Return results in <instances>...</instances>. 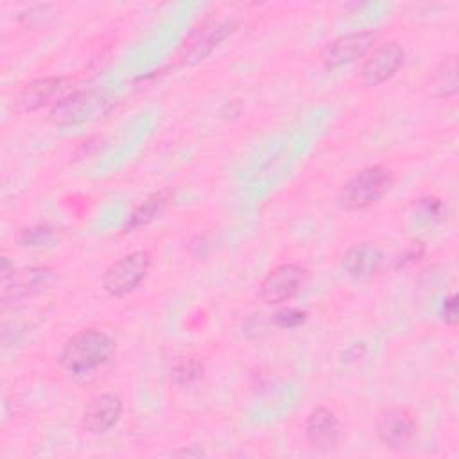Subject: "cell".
<instances>
[{"instance_id": "cell-20", "label": "cell", "mask_w": 459, "mask_h": 459, "mask_svg": "<svg viewBox=\"0 0 459 459\" xmlns=\"http://www.w3.org/2000/svg\"><path fill=\"white\" fill-rule=\"evenodd\" d=\"M48 233L47 228H27L23 230V233L20 235V242L29 246V244H38L41 238H45V235Z\"/></svg>"}, {"instance_id": "cell-6", "label": "cell", "mask_w": 459, "mask_h": 459, "mask_svg": "<svg viewBox=\"0 0 459 459\" xmlns=\"http://www.w3.org/2000/svg\"><path fill=\"white\" fill-rule=\"evenodd\" d=\"M56 274L47 267H25L2 276V301H16L41 292L54 281Z\"/></svg>"}, {"instance_id": "cell-16", "label": "cell", "mask_w": 459, "mask_h": 459, "mask_svg": "<svg viewBox=\"0 0 459 459\" xmlns=\"http://www.w3.org/2000/svg\"><path fill=\"white\" fill-rule=\"evenodd\" d=\"M169 195H170V194H169L167 190H161V192L151 195L147 201H143V204H140V206L133 212V215L129 217V221H127L124 231H131V230H134V228H140V226H145L147 222H151V221L163 210V206H165L167 201H169Z\"/></svg>"}, {"instance_id": "cell-1", "label": "cell", "mask_w": 459, "mask_h": 459, "mask_svg": "<svg viewBox=\"0 0 459 459\" xmlns=\"http://www.w3.org/2000/svg\"><path fill=\"white\" fill-rule=\"evenodd\" d=\"M115 341L100 330L88 328L74 333L59 353L61 366L72 375H84L111 359Z\"/></svg>"}, {"instance_id": "cell-18", "label": "cell", "mask_w": 459, "mask_h": 459, "mask_svg": "<svg viewBox=\"0 0 459 459\" xmlns=\"http://www.w3.org/2000/svg\"><path fill=\"white\" fill-rule=\"evenodd\" d=\"M305 319H307V312L299 308H283L273 316V323L280 328H296L303 325Z\"/></svg>"}, {"instance_id": "cell-8", "label": "cell", "mask_w": 459, "mask_h": 459, "mask_svg": "<svg viewBox=\"0 0 459 459\" xmlns=\"http://www.w3.org/2000/svg\"><path fill=\"white\" fill-rule=\"evenodd\" d=\"M377 38L378 34L375 30H359L335 38L323 52L325 66L335 68L362 57L373 48Z\"/></svg>"}, {"instance_id": "cell-4", "label": "cell", "mask_w": 459, "mask_h": 459, "mask_svg": "<svg viewBox=\"0 0 459 459\" xmlns=\"http://www.w3.org/2000/svg\"><path fill=\"white\" fill-rule=\"evenodd\" d=\"M308 281V269L298 264L274 267L260 283L258 296L267 305H276L294 298Z\"/></svg>"}, {"instance_id": "cell-3", "label": "cell", "mask_w": 459, "mask_h": 459, "mask_svg": "<svg viewBox=\"0 0 459 459\" xmlns=\"http://www.w3.org/2000/svg\"><path fill=\"white\" fill-rule=\"evenodd\" d=\"M149 267L151 255L147 251H133L124 255L106 269L102 287L111 296H126L140 285V281L147 276Z\"/></svg>"}, {"instance_id": "cell-13", "label": "cell", "mask_w": 459, "mask_h": 459, "mask_svg": "<svg viewBox=\"0 0 459 459\" xmlns=\"http://www.w3.org/2000/svg\"><path fill=\"white\" fill-rule=\"evenodd\" d=\"M61 77H39L29 82L18 97V104L23 111H34L45 106L61 88Z\"/></svg>"}, {"instance_id": "cell-17", "label": "cell", "mask_w": 459, "mask_h": 459, "mask_svg": "<svg viewBox=\"0 0 459 459\" xmlns=\"http://www.w3.org/2000/svg\"><path fill=\"white\" fill-rule=\"evenodd\" d=\"M203 373H204L203 362L194 357H183L176 360L170 369V377L178 385H192L203 377Z\"/></svg>"}, {"instance_id": "cell-5", "label": "cell", "mask_w": 459, "mask_h": 459, "mask_svg": "<svg viewBox=\"0 0 459 459\" xmlns=\"http://www.w3.org/2000/svg\"><path fill=\"white\" fill-rule=\"evenodd\" d=\"M377 436L391 450H405L416 437V420L405 407H391L377 420Z\"/></svg>"}, {"instance_id": "cell-2", "label": "cell", "mask_w": 459, "mask_h": 459, "mask_svg": "<svg viewBox=\"0 0 459 459\" xmlns=\"http://www.w3.org/2000/svg\"><path fill=\"white\" fill-rule=\"evenodd\" d=\"M393 172L382 165H373L355 174L339 194L344 210H364L378 203L393 186Z\"/></svg>"}, {"instance_id": "cell-9", "label": "cell", "mask_w": 459, "mask_h": 459, "mask_svg": "<svg viewBox=\"0 0 459 459\" xmlns=\"http://www.w3.org/2000/svg\"><path fill=\"white\" fill-rule=\"evenodd\" d=\"M122 414V400L113 393H102L90 398L82 411V427L93 434L108 432Z\"/></svg>"}, {"instance_id": "cell-14", "label": "cell", "mask_w": 459, "mask_h": 459, "mask_svg": "<svg viewBox=\"0 0 459 459\" xmlns=\"http://www.w3.org/2000/svg\"><path fill=\"white\" fill-rule=\"evenodd\" d=\"M235 29L233 22H224V23H217L210 29H206L203 32V36H199L195 39V43L190 45V48L186 50V54L181 57V61L185 65H192L199 59H204L228 34H231Z\"/></svg>"}, {"instance_id": "cell-7", "label": "cell", "mask_w": 459, "mask_h": 459, "mask_svg": "<svg viewBox=\"0 0 459 459\" xmlns=\"http://www.w3.org/2000/svg\"><path fill=\"white\" fill-rule=\"evenodd\" d=\"M405 50L396 43L389 41L377 47L360 68V81L366 86H378L389 81L398 68L403 65Z\"/></svg>"}, {"instance_id": "cell-21", "label": "cell", "mask_w": 459, "mask_h": 459, "mask_svg": "<svg viewBox=\"0 0 459 459\" xmlns=\"http://www.w3.org/2000/svg\"><path fill=\"white\" fill-rule=\"evenodd\" d=\"M176 454H179V455H203L204 452H203V450H195V452H194V450H190V448H188V450L185 448V450H179V452H176Z\"/></svg>"}, {"instance_id": "cell-12", "label": "cell", "mask_w": 459, "mask_h": 459, "mask_svg": "<svg viewBox=\"0 0 459 459\" xmlns=\"http://www.w3.org/2000/svg\"><path fill=\"white\" fill-rule=\"evenodd\" d=\"M93 97L88 91H77L61 99L50 111V118L59 126L82 122L93 109Z\"/></svg>"}, {"instance_id": "cell-11", "label": "cell", "mask_w": 459, "mask_h": 459, "mask_svg": "<svg viewBox=\"0 0 459 459\" xmlns=\"http://www.w3.org/2000/svg\"><path fill=\"white\" fill-rule=\"evenodd\" d=\"M382 262H384L382 251L369 242H360L351 246L342 256V267L350 276L357 280H366L377 274L378 269L382 267Z\"/></svg>"}, {"instance_id": "cell-10", "label": "cell", "mask_w": 459, "mask_h": 459, "mask_svg": "<svg viewBox=\"0 0 459 459\" xmlns=\"http://www.w3.org/2000/svg\"><path fill=\"white\" fill-rule=\"evenodd\" d=\"M341 423L333 411L326 407L314 409L305 421V437L308 445L316 450L328 452L333 450L339 443Z\"/></svg>"}, {"instance_id": "cell-15", "label": "cell", "mask_w": 459, "mask_h": 459, "mask_svg": "<svg viewBox=\"0 0 459 459\" xmlns=\"http://www.w3.org/2000/svg\"><path fill=\"white\" fill-rule=\"evenodd\" d=\"M429 93L432 97H452L457 93V59L454 56L445 57L430 74Z\"/></svg>"}, {"instance_id": "cell-19", "label": "cell", "mask_w": 459, "mask_h": 459, "mask_svg": "<svg viewBox=\"0 0 459 459\" xmlns=\"http://www.w3.org/2000/svg\"><path fill=\"white\" fill-rule=\"evenodd\" d=\"M443 319L448 325H455L457 323V298H455V294H450L448 298H445Z\"/></svg>"}]
</instances>
